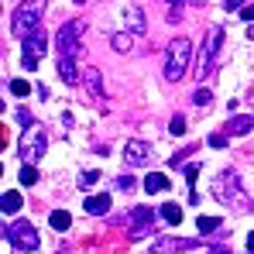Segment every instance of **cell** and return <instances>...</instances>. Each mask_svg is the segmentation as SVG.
Returning <instances> with one entry per match:
<instances>
[{"instance_id": "obj_1", "label": "cell", "mask_w": 254, "mask_h": 254, "mask_svg": "<svg viewBox=\"0 0 254 254\" xmlns=\"http://www.w3.org/2000/svg\"><path fill=\"white\" fill-rule=\"evenodd\" d=\"M83 35H86V24L83 21H65L55 35V48H59V76L62 83L76 86L86 72L83 69Z\"/></svg>"}, {"instance_id": "obj_2", "label": "cell", "mask_w": 254, "mask_h": 254, "mask_svg": "<svg viewBox=\"0 0 254 254\" xmlns=\"http://www.w3.org/2000/svg\"><path fill=\"white\" fill-rule=\"evenodd\" d=\"M42 14H45V0H21L10 14V35L14 38H31L42 28Z\"/></svg>"}, {"instance_id": "obj_3", "label": "cell", "mask_w": 254, "mask_h": 254, "mask_svg": "<svg viewBox=\"0 0 254 254\" xmlns=\"http://www.w3.org/2000/svg\"><path fill=\"white\" fill-rule=\"evenodd\" d=\"M189 65H192V42L175 38L169 45V52H165V79L169 83H179L189 72Z\"/></svg>"}, {"instance_id": "obj_4", "label": "cell", "mask_w": 254, "mask_h": 254, "mask_svg": "<svg viewBox=\"0 0 254 254\" xmlns=\"http://www.w3.org/2000/svg\"><path fill=\"white\" fill-rule=\"evenodd\" d=\"M220 45H223V28H210V31H206V42L199 45V59H196V76H199V79H206L213 69H216Z\"/></svg>"}, {"instance_id": "obj_5", "label": "cell", "mask_w": 254, "mask_h": 254, "mask_svg": "<svg viewBox=\"0 0 254 254\" xmlns=\"http://www.w3.org/2000/svg\"><path fill=\"white\" fill-rule=\"evenodd\" d=\"M45 148H48V134H45V127L35 121V124L24 127V134H21V141H17V151H21V158L24 162H38L45 155Z\"/></svg>"}, {"instance_id": "obj_6", "label": "cell", "mask_w": 254, "mask_h": 254, "mask_svg": "<svg viewBox=\"0 0 254 254\" xmlns=\"http://www.w3.org/2000/svg\"><path fill=\"white\" fill-rule=\"evenodd\" d=\"M213 192H216V199L227 203V206H237V210L248 206V196H244V189H241V182H237V172H223V175H216Z\"/></svg>"}, {"instance_id": "obj_7", "label": "cell", "mask_w": 254, "mask_h": 254, "mask_svg": "<svg viewBox=\"0 0 254 254\" xmlns=\"http://www.w3.org/2000/svg\"><path fill=\"white\" fill-rule=\"evenodd\" d=\"M3 237H7V244L17 248V251H35V248L42 244L35 223H28V220H14L10 227H3Z\"/></svg>"}, {"instance_id": "obj_8", "label": "cell", "mask_w": 254, "mask_h": 254, "mask_svg": "<svg viewBox=\"0 0 254 254\" xmlns=\"http://www.w3.org/2000/svg\"><path fill=\"white\" fill-rule=\"evenodd\" d=\"M42 52H45V35H42V28H38L31 38H24V69H38Z\"/></svg>"}, {"instance_id": "obj_9", "label": "cell", "mask_w": 254, "mask_h": 254, "mask_svg": "<svg viewBox=\"0 0 254 254\" xmlns=\"http://www.w3.org/2000/svg\"><path fill=\"white\" fill-rule=\"evenodd\" d=\"M148 158H151V148H148L144 141H127V144H124V162L130 165V169L144 165Z\"/></svg>"}, {"instance_id": "obj_10", "label": "cell", "mask_w": 254, "mask_h": 254, "mask_svg": "<svg viewBox=\"0 0 254 254\" xmlns=\"http://www.w3.org/2000/svg\"><path fill=\"white\" fill-rule=\"evenodd\" d=\"M130 220H134L130 241H141L144 234H151V220H155V213H151V210H144V206H137V210L130 213Z\"/></svg>"}, {"instance_id": "obj_11", "label": "cell", "mask_w": 254, "mask_h": 254, "mask_svg": "<svg viewBox=\"0 0 254 254\" xmlns=\"http://www.w3.org/2000/svg\"><path fill=\"white\" fill-rule=\"evenodd\" d=\"M199 241H182V237H158L155 244H151V251L155 254H169V251H189V248H196Z\"/></svg>"}, {"instance_id": "obj_12", "label": "cell", "mask_w": 254, "mask_h": 254, "mask_svg": "<svg viewBox=\"0 0 254 254\" xmlns=\"http://www.w3.org/2000/svg\"><path fill=\"white\" fill-rule=\"evenodd\" d=\"M83 210L89 213V216H103V213L110 210V196H107V192H100V196H89Z\"/></svg>"}, {"instance_id": "obj_13", "label": "cell", "mask_w": 254, "mask_h": 254, "mask_svg": "<svg viewBox=\"0 0 254 254\" xmlns=\"http://www.w3.org/2000/svg\"><path fill=\"white\" fill-rule=\"evenodd\" d=\"M172 182L169 175H162V172H151V175H144V192H165Z\"/></svg>"}, {"instance_id": "obj_14", "label": "cell", "mask_w": 254, "mask_h": 254, "mask_svg": "<svg viewBox=\"0 0 254 254\" xmlns=\"http://www.w3.org/2000/svg\"><path fill=\"white\" fill-rule=\"evenodd\" d=\"M83 83H86V89H89L96 100H103V96H107V93H103V79H100V72H96V69H86Z\"/></svg>"}, {"instance_id": "obj_15", "label": "cell", "mask_w": 254, "mask_h": 254, "mask_svg": "<svg viewBox=\"0 0 254 254\" xmlns=\"http://www.w3.org/2000/svg\"><path fill=\"white\" fill-rule=\"evenodd\" d=\"M254 127V117H234V121H227V134H248Z\"/></svg>"}, {"instance_id": "obj_16", "label": "cell", "mask_w": 254, "mask_h": 254, "mask_svg": "<svg viewBox=\"0 0 254 254\" xmlns=\"http://www.w3.org/2000/svg\"><path fill=\"white\" fill-rule=\"evenodd\" d=\"M0 210L3 213H17L21 210V192H14V189L3 192V196H0Z\"/></svg>"}, {"instance_id": "obj_17", "label": "cell", "mask_w": 254, "mask_h": 254, "mask_svg": "<svg viewBox=\"0 0 254 254\" xmlns=\"http://www.w3.org/2000/svg\"><path fill=\"white\" fill-rule=\"evenodd\" d=\"M130 42H134V38H130L127 31H121V35H110V48H114V52H121V55H127V52L134 48Z\"/></svg>"}, {"instance_id": "obj_18", "label": "cell", "mask_w": 254, "mask_h": 254, "mask_svg": "<svg viewBox=\"0 0 254 254\" xmlns=\"http://www.w3.org/2000/svg\"><path fill=\"white\" fill-rule=\"evenodd\" d=\"M127 21H130V31L134 35H144V17H141V10L134 3H127Z\"/></svg>"}, {"instance_id": "obj_19", "label": "cell", "mask_w": 254, "mask_h": 254, "mask_svg": "<svg viewBox=\"0 0 254 254\" xmlns=\"http://www.w3.org/2000/svg\"><path fill=\"white\" fill-rule=\"evenodd\" d=\"M220 223H223L220 216H199L196 220V230L199 234H213V230H220Z\"/></svg>"}, {"instance_id": "obj_20", "label": "cell", "mask_w": 254, "mask_h": 254, "mask_svg": "<svg viewBox=\"0 0 254 254\" xmlns=\"http://www.w3.org/2000/svg\"><path fill=\"white\" fill-rule=\"evenodd\" d=\"M210 103H213L210 89H196V93H192V107H196V110H210Z\"/></svg>"}, {"instance_id": "obj_21", "label": "cell", "mask_w": 254, "mask_h": 254, "mask_svg": "<svg viewBox=\"0 0 254 254\" xmlns=\"http://www.w3.org/2000/svg\"><path fill=\"white\" fill-rule=\"evenodd\" d=\"M52 227H55V230H69V227H72L69 210H55V213H52Z\"/></svg>"}, {"instance_id": "obj_22", "label": "cell", "mask_w": 254, "mask_h": 254, "mask_svg": "<svg viewBox=\"0 0 254 254\" xmlns=\"http://www.w3.org/2000/svg\"><path fill=\"white\" fill-rule=\"evenodd\" d=\"M162 216H165L172 227H175V223H182V206H175V203H165V206H162Z\"/></svg>"}, {"instance_id": "obj_23", "label": "cell", "mask_w": 254, "mask_h": 254, "mask_svg": "<svg viewBox=\"0 0 254 254\" xmlns=\"http://www.w3.org/2000/svg\"><path fill=\"white\" fill-rule=\"evenodd\" d=\"M10 93H14V96H28V93H31V83H28V79H10Z\"/></svg>"}, {"instance_id": "obj_24", "label": "cell", "mask_w": 254, "mask_h": 254, "mask_svg": "<svg viewBox=\"0 0 254 254\" xmlns=\"http://www.w3.org/2000/svg\"><path fill=\"white\" fill-rule=\"evenodd\" d=\"M35 182H38V169L24 165V169H21V186H35Z\"/></svg>"}, {"instance_id": "obj_25", "label": "cell", "mask_w": 254, "mask_h": 254, "mask_svg": "<svg viewBox=\"0 0 254 254\" xmlns=\"http://www.w3.org/2000/svg\"><path fill=\"white\" fill-rule=\"evenodd\" d=\"M169 130H172V134H175V137H182V134H186V117H172Z\"/></svg>"}, {"instance_id": "obj_26", "label": "cell", "mask_w": 254, "mask_h": 254, "mask_svg": "<svg viewBox=\"0 0 254 254\" xmlns=\"http://www.w3.org/2000/svg\"><path fill=\"white\" fill-rule=\"evenodd\" d=\"M117 186H121V192H134V189H137V182H134L130 175H121V179H117Z\"/></svg>"}, {"instance_id": "obj_27", "label": "cell", "mask_w": 254, "mask_h": 254, "mask_svg": "<svg viewBox=\"0 0 254 254\" xmlns=\"http://www.w3.org/2000/svg\"><path fill=\"white\" fill-rule=\"evenodd\" d=\"M96 179H100V172H83V175H79V186H83V189H89Z\"/></svg>"}, {"instance_id": "obj_28", "label": "cell", "mask_w": 254, "mask_h": 254, "mask_svg": "<svg viewBox=\"0 0 254 254\" xmlns=\"http://www.w3.org/2000/svg\"><path fill=\"white\" fill-rule=\"evenodd\" d=\"M223 144H227V134H220V130L210 134V148H223Z\"/></svg>"}, {"instance_id": "obj_29", "label": "cell", "mask_w": 254, "mask_h": 254, "mask_svg": "<svg viewBox=\"0 0 254 254\" xmlns=\"http://www.w3.org/2000/svg\"><path fill=\"white\" fill-rule=\"evenodd\" d=\"M186 179H189V182H196V179H199V165H186Z\"/></svg>"}, {"instance_id": "obj_30", "label": "cell", "mask_w": 254, "mask_h": 254, "mask_svg": "<svg viewBox=\"0 0 254 254\" xmlns=\"http://www.w3.org/2000/svg\"><path fill=\"white\" fill-rule=\"evenodd\" d=\"M169 3H172V17H169V21H182V17H179V7H182V0H169Z\"/></svg>"}, {"instance_id": "obj_31", "label": "cell", "mask_w": 254, "mask_h": 254, "mask_svg": "<svg viewBox=\"0 0 254 254\" xmlns=\"http://www.w3.org/2000/svg\"><path fill=\"white\" fill-rule=\"evenodd\" d=\"M241 17H244L248 24H254V3H251V7H244V10H241Z\"/></svg>"}, {"instance_id": "obj_32", "label": "cell", "mask_w": 254, "mask_h": 254, "mask_svg": "<svg viewBox=\"0 0 254 254\" xmlns=\"http://www.w3.org/2000/svg\"><path fill=\"white\" fill-rule=\"evenodd\" d=\"M223 7L227 10H237V7H244V0H223Z\"/></svg>"}, {"instance_id": "obj_33", "label": "cell", "mask_w": 254, "mask_h": 254, "mask_svg": "<svg viewBox=\"0 0 254 254\" xmlns=\"http://www.w3.org/2000/svg\"><path fill=\"white\" fill-rule=\"evenodd\" d=\"M210 254H230V248H227V244H216V248H213Z\"/></svg>"}, {"instance_id": "obj_34", "label": "cell", "mask_w": 254, "mask_h": 254, "mask_svg": "<svg viewBox=\"0 0 254 254\" xmlns=\"http://www.w3.org/2000/svg\"><path fill=\"white\" fill-rule=\"evenodd\" d=\"M248 251L254 254V234H251V237H248Z\"/></svg>"}, {"instance_id": "obj_35", "label": "cell", "mask_w": 254, "mask_h": 254, "mask_svg": "<svg viewBox=\"0 0 254 254\" xmlns=\"http://www.w3.org/2000/svg\"><path fill=\"white\" fill-rule=\"evenodd\" d=\"M248 38H251V42H254V24H251V28H248Z\"/></svg>"}]
</instances>
